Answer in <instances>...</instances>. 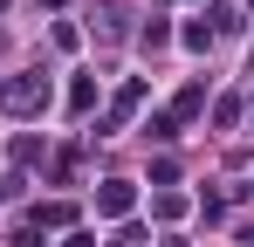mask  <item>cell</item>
I'll return each mask as SVG.
<instances>
[{
	"label": "cell",
	"mask_w": 254,
	"mask_h": 247,
	"mask_svg": "<svg viewBox=\"0 0 254 247\" xmlns=\"http://www.w3.org/2000/svg\"><path fill=\"white\" fill-rule=\"evenodd\" d=\"M130 206V185H103V213H124Z\"/></svg>",
	"instance_id": "cell-1"
}]
</instances>
